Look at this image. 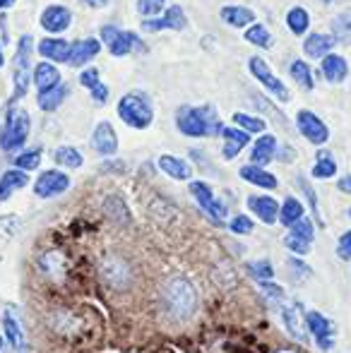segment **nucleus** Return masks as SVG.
I'll use <instances>...</instances> for the list:
<instances>
[{
	"label": "nucleus",
	"instance_id": "1",
	"mask_svg": "<svg viewBox=\"0 0 351 353\" xmlns=\"http://www.w3.org/2000/svg\"><path fill=\"white\" fill-rule=\"evenodd\" d=\"M161 305H164V312L174 322L190 320L197 307V293L192 288V283L183 279V276L171 279L164 286V293H161Z\"/></svg>",
	"mask_w": 351,
	"mask_h": 353
},
{
	"label": "nucleus",
	"instance_id": "2",
	"mask_svg": "<svg viewBox=\"0 0 351 353\" xmlns=\"http://www.w3.org/2000/svg\"><path fill=\"white\" fill-rule=\"evenodd\" d=\"M176 125L188 137H214L221 135V130H224L214 108H190V106L178 108Z\"/></svg>",
	"mask_w": 351,
	"mask_h": 353
},
{
	"label": "nucleus",
	"instance_id": "3",
	"mask_svg": "<svg viewBox=\"0 0 351 353\" xmlns=\"http://www.w3.org/2000/svg\"><path fill=\"white\" fill-rule=\"evenodd\" d=\"M118 116L128 128H135V130H145L154 121V111L142 94H126L118 101Z\"/></svg>",
	"mask_w": 351,
	"mask_h": 353
},
{
	"label": "nucleus",
	"instance_id": "4",
	"mask_svg": "<svg viewBox=\"0 0 351 353\" xmlns=\"http://www.w3.org/2000/svg\"><path fill=\"white\" fill-rule=\"evenodd\" d=\"M29 125H32V123H29L27 111L12 108V111L8 113V123H5L3 135H0V147H3L5 152L19 149L29 137Z\"/></svg>",
	"mask_w": 351,
	"mask_h": 353
},
{
	"label": "nucleus",
	"instance_id": "5",
	"mask_svg": "<svg viewBox=\"0 0 351 353\" xmlns=\"http://www.w3.org/2000/svg\"><path fill=\"white\" fill-rule=\"evenodd\" d=\"M248 65H250V72H253V77L258 79L260 84H263V87L272 94V97H277L279 101H289V89H286L284 82H281V79L270 70V65H267L263 58L253 56Z\"/></svg>",
	"mask_w": 351,
	"mask_h": 353
},
{
	"label": "nucleus",
	"instance_id": "6",
	"mask_svg": "<svg viewBox=\"0 0 351 353\" xmlns=\"http://www.w3.org/2000/svg\"><path fill=\"white\" fill-rule=\"evenodd\" d=\"M313 238H315L313 221H310L308 216H303L299 223H294V226H291V231H289V236L284 238V243H286V248H289L291 252H296V255H308Z\"/></svg>",
	"mask_w": 351,
	"mask_h": 353
},
{
	"label": "nucleus",
	"instance_id": "7",
	"mask_svg": "<svg viewBox=\"0 0 351 353\" xmlns=\"http://www.w3.org/2000/svg\"><path fill=\"white\" fill-rule=\"evenodd\" d=\"M68 188H70V178L63 171L53 168V171H43L41 176L37 178V183H34V195L48 200V197H56V195H61V192H66Z\"/></svg>",
	"mask_w": 351,
	"mask_h": 353
},
{
	"label": "nucleus",
	"instance_id": "8",
	"mask_svg": "<svg viewBox=\"0 0 351 353\" xmlns=\"http://www.w3.org/2000/svg\"><path fill=\"white\" fill-rule=\"evenodd\" d=\"M305 327H308V332L315 336V344L323 351H330L334 346V327L325 315L315 310L305 312Z\"/></svg>",
	"mask_w": 351,
	"mask_h": 353
},
{
	"label": "nucleus",
	"instance_id": "9",
	"mask_svg": "<svg viewBox=\"0 0 351 353\" xmlns=\"http://www.w3.org/2000/svg\"><path fill=\"white\" fill-rule=\"evenodd\" d=\"M296 125H299L301 135H303L310 144H325V142L330 140L328 125H325V123L320 121L315 113L299 111V116H296Z\"/></svg>",
	"mask_w": 351,
	"mask_h": 353
},
{
	"label": "nucleus",
	"instance_id": "10",
	"mask_svg": "<svg viewBox=\"0 0 351 353\" xmlns=\"http://www.w3.org/2000/svg\"><path fill=\"white\" fill-rule=\"evenodd\" d=\"M101 41L106 43L111 56H116V58L128 56V53L132 51V46H135V37L128 32H121V29L113 27V24H103L101 27Z\"/></svg>",
	"mask_w": 351,
	"mask_h": 353
},
{
	"label": "nucleus",
	"instance_id": "11",
	"mask_svg": "<svg viewBox=\"0 0 351 353\" xmlns=\"http://www.w3.org/2000/svg\"><path fill=\"white\" fill-rule=\"evenodd\" d=\"M190 195L195 197L197 205H200L202 210L210 214V216L214 219L217 223H221V219L226 216V207L221 205V202H217L214 192H212V188L207 185V183H202V181L190 183Z\"/></svg>",
	"mask_w": 351,
	"mask_h": 353
},
{
	"label": "nucleus",
	"instance_id": "12",
	"mask_svg": "<svg viewBox=\"0 0 351 353\" xmlns=\"http://www.w3.org/2000/svg\"><path fill=\"white\" fill-rule=\"evenodd\" d=\"M142 29H145V32H159V29H176V32H181V29H185V14H183V8L181 5H171L161 17L145 19V22H142Z\"/></svg>",
	"mask_w": 351,
	"mask_h": 353
},
{
	"label": "nucleus",
	"instance_id": "13",
	"mask_svg": "<svg viewBox=\"0 0 351 353\" xmlns=\"http://www.w3.org/2000/svg\"><path fill=\"white\" fill-rule=\"evenodd\" d=\"M72 14L66 5H48L46 10L41 12V27L51 34H61L70 27Z\"/></svg>",
	"mask_w": 351,
	"mask_h": 353
},
{
	"label": "nucleus",
	"instance_id": "14",
	"mask_svg": "<svg viewBox=\"0 0 351 353\" xmlns=\"http://www.w3.org/2000/svg\"><path fill=\"white\" fill-rule=\"evenodd\" d=\"M92 147H94V152L101 154V157H111V154H116V149H118V135H116V130H113L111 123L101 121L97 128H94Z\"/></svg>",
	"mask_w": 351,
	"mask_h": 353
},
{
	"label": "nucleus",
	"instance_id": "15",
	"mask_svg": "<svg viewBox=\"0 0 351 353\" xmlns=\"http://www.w3.org/2000/svg\"><path fill=\"white\" fill-rule=\"evenodd\" d=\"M248 210L255 214L263 223H274L279 219V205H277L274 197L267 195H250L248 197Z\"/></svg>",
	"mask_w": 351,
	"mask_h": 353
},
{
	"label": "nucleus",
	"instance_id": "16",
	"mask_svg": "<svg viewBox=\"0 0 351 353\" xmlns=\"http://www.w3.org/2000/svg\"><path fill=\"white\" fill-rule=\"evenodd\" d=\"M99 51H101V41H99V39H94V37L80 39V41L72 43V53H70L68 65H72V68L85 65V63L94 61V58L99 56Z\"/></svg>",
	"mask_w": 351,
	"mask_h": 353
},
{
	"label": "nucleus",
	"instance_id": "17",
	"mask_svg": "<svg viewBox=\"0 0 351 353\" xmlns=\"http://www.w3.org/2000/svg\"><path fill=\"white\" fill-rule=\"evenodd\" d=\"M72 46L66 41V39H41L39 41V56H43L46 61L53 63H68L70 61Z\"/></svg>",
	"mask_w": 351,
	"mask_h": 353
},
{
	"label": "nucleus",
	"instance_id": "18",
	"mask_svg": "<svg viewBox=\"0 0 351 353\" xmlns=\"http://www.w3.org/2000/svg\"><path fill=\"white\" fill-rule=\"evenodd\" d=\"M221 137H224V159H236L241 154V149L245 147V144L250 142V135L248 132H243L241 130V128H224V130H221Z\"/></svg>",
	"mask_w": 351,
	"mask_h": 353
},
{
	"label": "nucleus",
	"instance_id": "19",
	"mask_svg": "<svg viewBox=\"0 0 351 353\" xmlns=\"http://www.w3.org/2000/svg\"><path fill=\"white\" fill-rule=\"evenodd\" d=\"M320 70H323L325 79L332 84H339L347 79L349 74V63L344 61L342 56H337V53H332V56H325L323 58V65H320Z\"/></svg>",
	"mask_w": 351,
	"mask_h": 353
},
{
	"label": "nucleus",
	"instance_id": "20",
	"mask_svg": "<svg viewBox=\"0 0 351 353\" xmlns=\"http://www.w3.org/2000/svg\"><path fill=\"white\" fill-rule=\"evenodd\" d=\"M277 154V137L274 135H260V140L253 144V152H250V161L253 166L263 168L265 163H270Z\"/></svg>",
	"mask_w": 351,
	"mask_h": 353
},
{
	"label": "nucleus",
	"instance_id": "21",
	"mask_svg": "<svg viewBox=\"0 0 351 353\" xmlns=\"http://www.w3.org/2000/svg\"><path fill=\"white\" fill-rule=\"evenodd\" d=\"M32 79H34V84H37L39 94H41L61 84V72H58L56 65H51V63H39V65L34 68Z\"/></svg>",
	"mask_w": 351,
	"mask_h": 353
},
{
	"label": "nucleus",
	"instance_id": "22",
	"mask_svg": "<svg viewBox=\"0 0 351 353\" xmlns=\"http://www.w3.org/2000/svg\"><path fill=\"white\" fill-rule=\"evenodd\" d=\"M27 183H29V176L24 171H19V168H10V171H5L3 176H0V202H5L14 190L24 188Z\"/></svg>",
	"mask_w": 351,
	"mask_h": 353
},
{
	"label": "nucleus",
	"instance_id": "23",
	"mask_svg": "<svg viewBox=\"0 0 351 353\" xmlns=\"http://www.w3.org/2000/svg\"><path fill=\"white\" fill-rule=\"evenodd\" d=\"M334 43H337V39L330 37V34H310L303 43V51L310 58H325V53L332 51Z\"/></svg>",
	"mask_w": 351,
	"mask_h": 353
},
{
	"label": "nucleus",
	"instance_id": "24",
	"mask_svg": "<svg viewBox=\"0 0 351 353\" xmlns=\"http://www.w3.org/2000/svg\"><path fill=\"white\" fill-rule=\"evenodd\" d=\"M221 19H224L226 24H231V27H253L255 22V14L253 10L248 8H241V5H226V8H221Z\"/></svg>",
	"mask_w": 351,
	"mask_h": 353
},
{
	"label": "nucleus",
	"instance_id": "25",
	"mask_svg": "<svg viewBox=\"0 0 351 353\" xmlns=\"http://www.w3.org/2000/svg\"><path fill=\"white\" fill-rule=\"evenodd\" d=\"M239 173L243 181L253 183V185H258V188H265V190H274L277 188V178L272 176L270 171H265V168L253 166V163H250V166H243Z\"/></svg>",
	"mask_w": 351,
	"mask_h": 353
},
{
	"label": "nucleus",
	"instance_id": "26",
	"mask_svg": "<svg viewBox=\"0 0 351 353\" xmlns=\"http://www.w3.org/2000/svg\"><path fill=\"white\" fill-rule=\"evenodd\" d=\"M80 82H82V87H87L89 92H92V97L97 99L99 103H103L108 99V87L101 82V74H99L97 68H87V70L80 74Z\"/></svg>",
	"mask_w": 351,
	"mask_h": 353
},
{
	"label": "nucleus",
	"instance_id": "27",
	"mask_svg": "<svg viewBox=\"0 0 351 353\" xmlns=\"http://www.w3.org/2000/svg\"><path fill=\"white\" fill-rule=\"evenodd\" d=\"M159 168L166 173V176L174 178V181H188V178H190V166H188L183 159L171 157V154L159 157Z\"/></svg>",
	"mask_w": 351,
	"mask_h": 353
},
{
	"label": "nucleus",
	"instance_id": "28",
	"mask_svg": "<svg viewBox=\"0 0 351 353\" xmlns=\"http://www.w3.org/2000/svg\"><path fill=\"white\" fill-rule=\"evenodd\" d=\"M303 216H305L303 205H301L296 197H286L284 205L279 207V221L284 223V226H289V228L294 226V223H299Z\"/></svg>",
	"mask_w": 351,
	"mask_h": 353
},
{
	"label": "nucleus",
	"instance_id": "29",
	"mask_svg": "<svg viewBox=\"0 0 351 353\" xmlns=\"http://www.w3.org/2000/svg\"><path fill=\"white\" fill-rule=\"evenodd\" d=\"M286 27H289L291 34H296V37H301V34L308 32V27H310V14H308V10H303V8H291L289 12H286Z\"/></svg>",
	"mask_w": 351,
	"mask_h": 353
},
{
	"label": "nucleus",
	"instance_id": "30",
	"mask_svg": "<svg viewBox=\"0 0 351 353\" xmlns=\"http://www.w3.org/2000/svg\"><path fill=\"white\" fill-rule=\"evenodd\" d=\"M3 327H5V336H8L10 346H12L14 351L22 353L24 351V334H22V327H19V322L14 320V317L10 315V312H5Z\"/></svg>",
	"mask_w": 351,
	"mask_h": 353
},
{
	"label": "nucleus",
	"instance_id": "31",
	"mask_svg": "<svg viewBox=\"0 0 351 353\" xmlns=\"http://www.w3.org/2000/svg\"><path fill=\"white\" fill-rule=\"evenodd\" d=\"M66 97H68V87H66V84H58V87L39 94V106H41L43 111L51 113V111H56V108L61 106Z\"/></svg>",
	"mask_w": 351,
	"mask_h": 353
},
{
	"label": "nucleus",
	"instance_id": "32",
	"mask_svg": "<svg viewBox=\"0 0 351 353\" xmlns=\"http://www.w3.org/2000/svg\"><path fill=\"white\" fill-rule=\"evenodd\" d=\"M53 161L66 168H80L82 163H85V157H82L75 147H58L56 152H53Z\"/></svg>",
	"mask_w": 351,
	"mask_h": 353
},
{
	"label": "nucleus",
	"instance_id": "33",
	"mask_svg": "<svg viewBox=\"0 0 351 353\" xmlns=\"http://www.w3.org/2000/svg\"><path fill=\"white\" fill-rule=\"evenodd\" d=\"M281 317H284V325H286V330L291 332V336H296L299 341H305L303 320H301L299 310H296V307H284V310H281Z\"/></svg>",
	"mask_w": 351,
	"mask_h": 353
},
{
	"label": "nucleus",
	"instance_id": "34",
	"mask_svg": "<svg viewBox=\"0 0 351 353\" xmlns=\"http://www.w3.org/2000/svg\"><path fill=\"white\" fill-rule=\"evenodd\" d=\"M334 173H337V163H334L332 154H330V152H320L318 154V161H315V166H313V178H320V181H325V178H332Z\"/></svg>",
	"mask_w": 351,
	"mask_h": 353
},
{
	"label": "nucleus",
	"instance_id": "35",
	"mask_svg": "<svg viewBox=\"0 0 351 353\" xmlns=\"http://www.w3.org/2000/svg\"><path fill=\"white\" fill-rule=\"evenodd\" d=\"M234 123L243 132H248V135H250V132H260V135H263V132L267 130V125H265L263 118L248 116V113H234Z\"/></svg>",
	"mask_w": 351,
	"mask_h": 353
},
{
	"label": "nucleus",
	"instance_id": "36",
	"mask_svg": "<svg viewBox=\"0 0 351 353\" xmlns=\"http://www.w3.org/2000/svg\"><path fill=\"white\" fill-rule=\"evenodd\" d=\"M245 41L255 43L260 48H270L272 46V34L265 24H253V27L245 29Z\"/></svg>",
	"mask_w": 351,
	"mask_h": 353
},
{
	"label": "nucleus",
	"instance_id": "37",
	"mask_svg": "<svg viewBox=\"0 0 351 353\" xmlns=\"http://www.w3.org/2000/svg\"><path fill=\"white\" fill-rule=\"evenodd\" d=\"M289 72H291V77H294L296 82L305 89V92L313 89V72H310V68L305 65V61H294L289 68Z\"/></svg>",
	"mask_w": 351,
	"mask_h": 353
},
{
	"label": "nucleus",
	"instance_id": "38",
	"mask_svg": "<svg viewBox=\"0 0 351 353\" xmlns=\"http://www.w3.org/2000/svg\"><path fill=\"white\" fill-rule=\"evenodd\" d=\"M14 168H19V171H34V168H39V163H41V152L39 149H32V152H24L19 154V157L12 159Z\"/></svg>",
	"mask_w": 351,
	"mask_h": 353
},
{
	"label": "nucleus",
	"instance_id": "39",
	"mask_svg": "<svg viewBox=\"0 0 351 353\" xmlns=\"http://www.w3.org/2000/svg\"><path fill=\"white\" fill-rule=\"evenodd\" d=\"M248 274L253 276V279H258L260 283H265V281H272L274 279V267L270 265L267 260H260V262H250L248 267Z\"/></svg>",
	"mask_w": 351,
	"mask_h": 353
},
{
	"label": "nucleus",
	"instance_id": "40",
	"mask_svg": "<svg viewBox=\"0 0 351 353\" xmlns=\"http://www.w3.org/2000/svg\"><path fill=\"white\" fill-rule=\"evenodd\" d=\"M166 0H137V12L145 19H157V14L164 10Z\"/></svg>",
	"mask_w": 351,
	"mask_h": 353
},
{
	"label": "nucleus",
	"instance_id": "41",
	"mask_svg": "<svg viewBox=\"0 0 351 353\" xmlns=\"http://www.w3.org/2000/svg\"><path fill=\"white\" fill-rule=\"evenodd\" d=\"M29 56H32V37H22L19 51H17V68H24V70H27Z\"/></svg>",
	"mask_w": 351,
	"mask_h": 353
},
{
	"label": "nucleus",
	"instance_id": "42",
	"mask_svg": "<svg viewBox=\"0 0 351 353\" xmlns=\"http://www.w3.org/2000/svg\"><path fill=\"white\" fill-rule=\"evenodd\" d=\"M27 84H29V74L24 68H14V94L24 97L27 94Z\"/></svg>",
	"mask_w": 351,
	"mask_h": 353
},
{
	"label": "nucleus",
	"instance_id": "43",
	"mask_svg": "<svg viewBox=\"0 0 351 353\" xmlns=\"http://www.w3.org/2000/svg\"><path fill=\"white\" fill-rule=\"evenodd\" d=\"M229 228H231L234 233H239V236H241V233H250V231H253V221H250L248 216H243V214H241V216H234V219H231Z\"/></svg>",
	"mask_w": 351,
	"mask_h": 353
},
{
	"label": "nucleus",
	"instance_id": "44",
	"mask_svg": "<svg viewBox=\"0 0 351 353\" xmlns=\"http://www.w3.org/2000/svg\"><path fill=\"white\" fill-rule=\"evenodd\" d=\"M337 255L339 260H351V231L342 233V238L337 243Z\"/></svg>",
	"mask_w": 351,
	"mask_h": 353
},
{
	"label": "nucleus",
	"instance_id": "45",
	"mask_svg": "<svg viewBox=\"0 0 351 353\" xmlns=\"http://www.w3.org/2000/svg\"><path fill=\"white\" fill-rule=\"evenodd\" d=\"M260 286H263V291L267 293V296L270 298H277V301H279L281 296H284V291H281V286H274V283H260Z\"/></svg>",
	"mask_w": 351,
	"mask_h": 353
},
{
	"label": "nucleus",
	"instance_id": "46",
	"mask_svg": "<svg viewBox=\"0 0 351 353\" xmlns=\"http://www.w3.org/2000/svg\"><path fill=\"white\" fill-rule=\"evenodd\" d=\"M289 267L291 270H296V272H301V276H308L310 274V267H305L301 260H296V257H291L289 260Z\"/></svg>",
	"mask_w": 351,
	"mask_h": 353
},
{
	"label": "nucleus",
	"instance_id": "47",
	"mask_svg": "<svg viewBox=\"0 0 351 353\" xmlns=\"http://www.w3.org/2000/svg\"><path fill=\"white\" fill-rule=\"evenodd\" d=\"M337 188H339V190H342V192H351V176H344V178H339Z\"/></svg>",
	"mask_w": 351,
	"mask_h": 353
},
{
	"label": "nucleus",
	"instance_id": "48",
	"mask_svg": "<svg viewBox=\"0 0 351 353\" xmlns=\"http://www.w3.org/2000/svg\"><path fill=\"white\" fill-rule=\"evenodd\" d=\"M82 3H85L87 8H103V5H108V0H82Z\"/></svg>",
	"mask_w": 351,
	"mask_h": 353
},
{
	"label": "nucleus",
	"instance_id": "49",
	"mask_svg": "<svg viewBox=\"0 0 351 353\" xmlns=\"http://www.w3.org/2000/svg\"><path fill=\"white\" fill-rule=\"evenodd\" d=\"M14 5V0H0V10H5V8H12Z\"/></svg>",
	"mask_w": 351,
	"mask_h": 353
},
{
	"label": "nucleus",
	"instance_id": "50",
	"mask_svg": "<svg viewBox=\"0 0 351 353\" xmlns=\"http://www.w3.org/2000/svg\"><path fill=\"white\" fill-rule=\"evenodd\" d=\"M5 65V56H3V46H0V68Z\"/></svg>",
	"mask_w": 351,
	"mask_h": 353
},
{
	"label": "nucleus",
	"instance_id": "51",
	"mask_svg": "<svg viewBox=\"0 0 351 353\" xmlns=\"http://www.w3.org/2000/svg\"><path fill=\"white\" fill-rule=\"evenodd\" d=\"M277 353H296V351H291V349H281V351H277Z\"/></svg>",
	"mask_w": 351,
	"mask_h": 353
},
{
	"label": "nucleus",
	"instance_id": "52",
	"mask_svg": "<svg viewBox=\"0 0 351 353\" xmlns=\"http://www.w3.org/2000/svg\"><path fill=\"white\" fill-rule=\"evenodd\" d=\"M0 353H3V336H0Z\"/></svg>",
	"mask_w": 351,
	"mask_h": 353
},
{
	"label": "nucleus",
	"instance_id": "53",
	"mask_svg": "<svg viewBox=\"0 0 351 353\" xmlns=\"http://www.w3.org/2000/svg\"><path fill=\"white\" fill-rule=\"evenodd\" d=\"M157 353H171V351H157Z\"/></svg>",
	"mask_w": 351,
	"mask_h": 353
},
{
	"label": "nucleus",
	"instance_id": "54",
	"mask_svg": "<svg viewBox=\"0 0 351 353\" xmlns=\"http://www.w3.org/2000/svg\"><path fill=\"white\" fill-rule=\"evenodd\" d=\"M325 3H332V0H325Z\"/></svg>",
	"mask_w": 351,
	"mask_h": 353
},
{
	"label": "nucleus",
	"instance_id": "55",
	"mask_svg": "<svg viewBox=\"0 0 351 353\" xmlns=\"http://www.w3.org/2000/svg\"><path fill=\"white\" fill-rule=\"evenodd\" d=\"M349 214H351V210H349Z\"/></svg>",
	"mask_w": 351,
	"mask_h": 353
}]
</instances>
